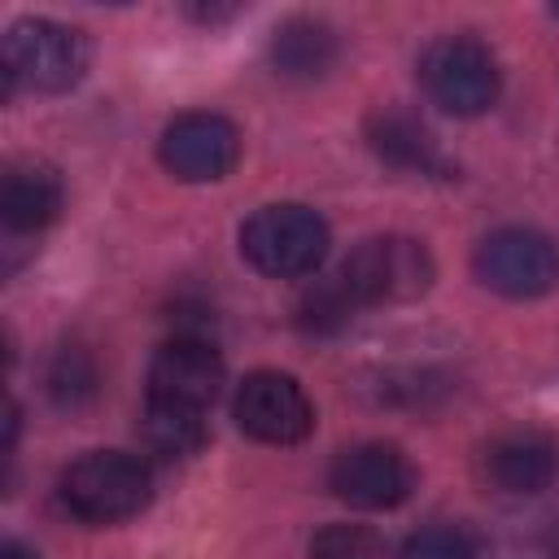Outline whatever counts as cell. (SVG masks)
<instances>
[{"label":"cell","instance_id":"1","mask_svg":"<svg viewBox=\"0 0 559 559\" xmlns=\"http://www.w3.org/2000/svg\"><path fill=\"white\" fill-rule=\"evenodd\" d=\"M57 498L83 524H122L153 502V472L140 454L92 450L61 472Z\"/></svg>","mask_w":559,"mask_h":559},{"label":"cell","instance_id":"2","mask_svg":"<svg viewBox=\"0 0 559 559\" xmlns=\"http://www.w3.org/2000/svg\"><path fill=\"white\" fill-rule=\"evenodd\" d=\"M240 253L253 271L271 280L310 275L328 253V223L319 218V210L297 201L262 205L240 223Z\"/></svg>","mask_w":559,"mask_h":559},{"label":"cell","instance_id":"3","mask_svg":"<svg viewBox=\"0 0 559 559\" xmlns=\"http://www.w3.org/2000/svg\"><path fill=\"white\" fill-rule=\"evenodd\" d=\"M419 83L437 109L454 118H480L498 105L502 70L489 44L476 35H441L419 57Z\"/></svg>","mask_w":559,"mask_h":559},{"label":"cell","instance_id":"4","mask_svg":"<svg viewBox=\"0 0 559 559\" xmlns=\"http://www.w3.org/2000/svg\"><path fill=\"white\" fill-rule=\"evenodd\" d=\"M87 74V39L52 17H17L4 31V92L17 83L44 96L70 92Z\"/></svg>","mask_w":559,"mask_h":559},{"label":"cell","instance_id":"5","mask_svg":"<svg viewBox=\"0 0 559 559\" xmlns=\"http://www.w3.org/2000/svg\"><path fill=\"white\" fill-rule=\"evenodd\" d=\"M341 280L358 306H402L432 288L437 266L428 245L415 236H371L354 245L341 266Z\"/></svg>","mask_w":559,"mask_h":559},{"label":"cell","instance_id":"6","mask_svg":"<svg viewBox=\"0 0 559 559\" xmlns=\"http://www.w3.org/2000/svg\"><path fill=\"white\" fill-rule=\"evenodd\" d=\"M472 271L489 293L533 301L559 284V249L533 227H498L476 245Z\"/></svg>","mask_w":559,"mask_h":559},{"label":"cell","instance_id":"7","mask_svg":"<svg viewBox=\"0 0 559 559\" xmlns=\"http://www.w3.org/2000/svg\"><path fill=\"white\" fill-rule=\"evenodd\" d=\"M231 415H236L240 432L262 445H297L314 428V406H310L306 389L288 371H271V367L249 371L236 384Z\"/></svg>","mask_w":559,"mask_h":559},{"label":"cell","instance_id":"8","mask_svg":"<svg viewBox=\"0 0 559 559\" xmlns=\"http://www.w3.org/2000/svg\"><path fill=\"white\" fill-rule=\"evenodd\" d=\"M157 157L183 183H214L231 175V166L240 162V131L223 114L188 109L162 127Z\"/></svg>","mask_w":559,"mask_h":559},{"label":"cell","instance_id":"9","mask_svg":"<svg viewBox=\"0 0 559 559\" xmlns=\"http://www.w3.org/2000/svg\"><path fill=\"white\" fill-rule=\"evenodd\" d=\"M328 489L358 507V511H389L397 502L411 498L415 489V467L411 459L389 445V441H362V445H349L332 459L328 467Z\"/></svg>","mask_w":559,"mask_h":559},{"label":"cell","instance_id":"10","mask_svg":"<svg viewBox=\"0 0 559 559\" xmlns=\"http://www.w3.org/2000/svg\"><path fill=\"white\" fill-rule=\"evenodd\" d=\"M223 389V358L201 332H175L166 345H157L148 362V397L210 411V402Z\"/></svg>","mask_w":559,"mask_h":559},{"label":"cell","instance_id":"11","mask_svg":"<svg viewBox=\"0 0 559 559\" xmlns=\"http://www.w3.org/2000/svg\"><path fill=\"white\" fill-rule=\"evenodd\" d=\"M480 467L502 493H542L559 472V445L537 428H511L485 445Z\"/></svg>","mask_w":559,"mask_h":559},{"label":"cell","instance_id":"12","mask_svg":"<svg viewBox=\"0 0 559 559\" xmlns=\"http://www.w3.org/2000/svg\"><path fill=\"white\" fill-rule=\"evenodd\" d=\"M367 144H371V153H376L384 166H393V170L437 175V179H450V175H454V166H450V162L441 157V148H437V135H432L415 114H406V109H393V105L376 109V114L367 118Z\"/></svg>","mask_w":559,"mask_h":559},{"label":"cell","instance_id":"13","mask_svg":"<svg viewBox=\"0 0 559 559\" xmlns=\"http://www.w3.org/2000/svg\"><path fill=\"white\" fill-rule=\"evenodd\" d=\"M266 57H271V70L280 79H293V83H314L323 79L336 57H341V44H336V31L323 22V17H310V13H297V17H284L266 44Z\"/></svg>","mask_w":559,"mask_h":559},{"label":"cell","instance_id":"14","mask_svg":"<svg viewBox=\"0 0 559 559\" xmlns=\"http://www.w3.org/2000/svg\"><path fill=\"white\" fill-rule=\"evenodd\" d=\"M61 179L48 166H13L0 183V218L13 236L44 231L61 214Z\"/></svg>","mask_w":559,"mask_h":559},{"label":"cell","instance_id":"15","mask_svg":"<svg viewBox=\"0 0 559 559\" xmlns=\"http://www.w3.org/2000/svg\"><path fill=\"white\" fill-rule=\"evenodd\" d=\"M140 441L157 459H188V454H197L205 445V411H188V406H170V402L144 397Z\"/></svg>","mask_w":559,"mask_h":559},{"label":"cell","instance_id":"16","mask_svg":"<svg viewBox=\"0 0 559 559\" xmlns=\"http://www.w3.org/2000/svg\"><path fill=\"white\" fill-rule=\"evenodd\" d=\"M358 310L362 306L354 301V293L345 288V280L332 275V280H314V284L301 288V297L293 306V319H297V328L306 336H336V332H345L354 323Z\"/></svg>","mask_w":559,"mask_h":559},{"label":"cell","instance_id":"17","mask_svg":"<svg viewBox=\"0 0 559 559\" xmlns=\"http://www.w3.org/2000/svg\"><path fill=\"white\" fill-rule=\"evenodd\" d=\"M44 384H48V397H52L57 406H66V411L87 406V402L96 397V389H100L96 354L83 349V345H61V349L52 354V362H48Z\"/></svg>","mask_w":559,"mask_h":559},{"label":"cell","instance_id":"18","mask_svg":"<svg viewBox=\"0 0 559 559\" xmlns=\"http://www.w3.org/2000/svg\"><path fill=\"white\" fill-rule=\"evenodd\" d=\"M310 559H384V542L367 524H328L310 537Z\"/></svg>","mask_w":559,"mask_h":559},{"label":"cell","instance_id":"19","mask_svg":"<svg viewBox=\"0 0 559 559\" xmlns=\"http://www.w3.org/2000/svg\"><path fill=\"white\" fill-rule=\"evenodd\" d=\"M397 559H476V546L454 524H428L402 542Z\"/></svg>","mask_w":559,"mask_h":559},{"label":"cell","instance_id":"20","mask_svg":"<svg viewBox=\"0 0 559 559\" xmlns=\"http://www.w3.org/2000/svg\"><path fill=\"white\" fill-rule=\"evenodd\" d=\"M240 9L236 4H197V9H188V17H197V22H227V17H236Z\"/></svg>","mask_w":559,"mask_h":559},{"label":"cell","instance_id":"21","mask_svg":"<svg viewBox=\"0 0 559 559\" xmlns=\"http://www.w3.org/2000/svg\"><path fill=\"white\" fill-rule=\"evenodd\" d=\"M0 559H39L31 546H22V542H4L0 546Z\"/></svg>","mask_w":559,"mask_h":559}]
</instances>
